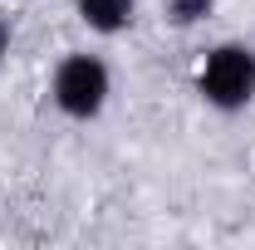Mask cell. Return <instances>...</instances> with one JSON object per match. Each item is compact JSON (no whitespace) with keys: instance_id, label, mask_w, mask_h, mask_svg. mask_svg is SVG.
<instances>
[{"instance_id":"7a4b0ae2","label":"cell","mask_w":255,"mask_h":250,"mask_svg":"<svg viewBox=\"0 0 255 250\" xmlns=\"http://www.w3.org/2000/svg\"><path fill=\"white\" fill-rule=\"evenodd\" d=\"M49 94L59 103V113L89 123L108 108V94H113V74L98 54H64L54 79H49Z\"/></svg>"},{"instance_id":"3957f363","label":"cell","mask_w":255,"mask_h":250,"mask_svg":"<svg viewBox=\"0 0 255 250\" xmlns=\"http://www.w3.org/2000/svg\"><path fill=\"white\" fill-rule=\"evenodd\" d=\"M74 15L94 34H118L132 25V0H74Z\"/></svg>"},{"instance_id":"6da1fadb","label":"cell","mask_w":255,"mask_h":250,"mask_svg":"<svg viewBox=\"0 0 255 250\" xmlns=\"http://www.w3.org/2000/svg\"><path fill=\"white\" fill-rule=\"evenodd\" d=\"M196 94L221 113H241L255 98V49L236 44V39L216 44L196 74Z\"/></svg>"},{"instance_id":"5b68a950","label":"cell","mask_w":255,"mask_h":250,"mask_svg":"<svg viewBox=\"0 0 255 250\" xmlns=\"http://www.w3.org/2000/svg\"><path fill=\"white\" fill-rule=\"evenodd\" d=\"M5 44H10V30L0 25V59H5Z\"/></svg>"},{"instance_id":"277c9868","label":"cell","mask_w":255,"mask_h":250,"mask_svg":"<svg viewBox=\"0 0 255 250\" xmlns=\"http://www.w3.org/2000/svg\"><path fill=\"white\" fill-rule=\"evenodd\" d=\"M162 10H167V20L177 30H191V25H201L216 10V0H162Z\"/></svg>"}]
</instances>
